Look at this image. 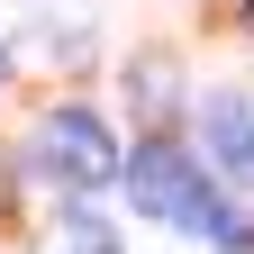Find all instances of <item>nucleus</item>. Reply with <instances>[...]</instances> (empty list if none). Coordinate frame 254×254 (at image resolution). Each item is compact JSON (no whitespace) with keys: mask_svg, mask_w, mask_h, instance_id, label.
Wrapping results in <instances>:
<instances>
[{"mask_svg":"<svg viewBox=\"0 0 254 254\" xmlns=\"http://www.w3.org/2000/svg\"><path fill=\"white\" fill-rule=\"evenodd\" d=\"M200 127H209V145H218L227 173H254V118H245V100H209Z\"/></svg>","mask_w":254,"mask_h":254,"instance_id":"3","label":"nucleus"},{"mask_svg":"<svg viewBox=\"0 0 254 254\" xmlns=\"http://www.w3.org/2000/svg\"><path fill=\"white\" fill-rule=\"evenodd\" d=\"M0 73H9V55H0Z\"/></svg>","mask_w":254,"mask_h":254,"instance_id":"4","label":"nucleus"},{"mask_svg":"<svg viewBox=\"0 0 254 254\" xmlns=\"http://www.w3.org/2000/svg\"><path fill=\"white\" fill-rule=\"evenodd\" d=\"M37 164H46L55 182H73V190H100V182H118V136H109L91 109H46Z\"/></svg>","mask_w":254,"mask_h":254,"instance_id":"2","label":"nucleus"},{"mask_svg":"<svg viewBox=\"0 0 254 254\" xmlns=\"http://www.w3.org/2000/svg\"><path fill=\"white\" fill-rule=\"evenodd\" d=\"M127 200L136 209H154V218H173V227H200V236H218V254H245V218H227L218 209V190H209V173L190 164L182 145H136V164H127Z\"/></svg>","mask_w":254,"mask_h":254,"instance_id":"1","label":"nucleus"}]
</instances>
